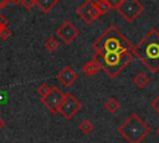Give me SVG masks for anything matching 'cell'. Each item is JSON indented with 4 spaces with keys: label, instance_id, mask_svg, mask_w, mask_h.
Segmentation results:
<instances>
[{
    "label": "cell",
    "instance_id": "obj_8",
    "mask_svg": "<svg viewBox=\"0 0 159 143\" xmlns=\"http://www.w3.org/2000/svg\"><path fill=\"white\" fill-rule=\"evenodd\" d=\"M65 95H66V93H63L60 88L52 86L51 90H50V92H48L46 96L41 97L40 101H41V103H42L51 113H58V107H60L61 102L63 101Z\"/></svg>",
    "mask_w": 159,
    "mask_h": 143
},
{
    "label": "cell",
    "instance_id": "obj_6",
    "mask_svg": "<svg viewBox=\"0 0 159 143\" xmlns=\"http://www.w3.org/2000/svg\"><path fill=\"white\" fill-rule=\"evenodd\" d=\"M76 15L87 25L93 24L103 12L98 7V5L93 0H84L77 9H76Z\"/></svg>",
    "mask_w": 159,
    "mask_h": 143
},
{
    "label": "cell",
    "instance_id": "obj_16",
    "mask_svg": "<svg viewBox=\"0 0 159 143\" xmlns=\"http://www.w3.org/2000/svg\"><path fill=\"white\" fill-rule=\"evenodd\" d=\"M93 124L91 123V121L89 119H83V121H81V123L78 124V129H80V132L82 133V134H89L92 131H93Z\"/></svg>",
    "mask_w": 159,
    "mask_h": 143
},
{
    "label": "cell",
    "instance_id": "obj_23",
    "mask_svg": "<svg viewBox=\"0 0 159 143\" xmlns=\"http://www.w3.org/2000/svg\"><path fill=\"white\" fill-rule=\"evenodd\" d=\"M9 2H10V0H0V9H4Z\"/></svg>",
    "mask_w": 159,
    "mask_h": 143
},
{
    "label": "cell",
    "instance_id": "obj_3",
    "mask_svg": "<svg viewBox=\"0 0 159 143\" xmlns=\"http://www.w3.org/2000/svg\"><path fill=\"white\" fill-rule=\"evenodd\" d=\"M150 126L137 113H130L123 123L117 127V132L128 143H142L150 133Z\"/></svg>",
    "mask_w": 159,
    "mask_h": 143
},
{
    "label": "cell",
    "instance_id": "obj_12",
    "mask_svg": "<svg viewBox=\"0 0 159 143\" xmlns=\"http://www.w3.org/2000/svg\"><path fill=\"white\" fill-rule=\"evenodd\" d=\"M149 81H150V78H149L144 72H142V71L137 72L135 76H133V78H132V83H133L138 90L145 88V87L149 85Z\"/></svg>",
    "mask_w": 159,
    "mask_h": 143
},
{
    "label": "cell",
    "instance_id": "obj_10",
    "mask_svg": "<svg viewBox=\"0 0 159 143\" xmlns=\"http://www.w3.org/2000/svg\"><path fill=\"white\" fill-rule=\"evenodd\" d=\"M56 78H57V81H58L62 86H65V87H71V86H73L75 82L77 81L78 75H77V72H76L71 66H65V67H62V68L57 72Z\"/></svg>",
    "mask_w": 159,
    "mask_h": 143
},
{
    "label": "cell",
    "instance_id": "obj_18",
    "mask_svg": "<svg viewBox=\"0 0 159 143\" xmlns=\"http://www.w3.org/2000/svg\"><path fill=\"white\" fill-rule=\"evenodd\" d=\"M10 36H11V30L7 26H4V27L0 29V40L6 41V40L10 39Z\"/></svg>",
    "mask_w": 159,
    "mask_h": 143
},
{
    "label": "cell",
    "instance_id": "obj_7",
    "mask_svg": "<svg viewBox=\"0 0 159 143\" xmlns=\"http://www.w3.org/2000/svg\"><path fill=\"white\" fill-rule=\"evenodd\" d=\"M80 109H81V102L78 101V98L75 97V95L72 93H66L63 101L58 107V113L65 119H71L80 112Z\"/></svg>",
    "mask_w": 159,
    "mask_h": 143
},
{
    "label": "cell",
    "instance_id": "obj_24",
    "mask_svg": "<svg viewBox=\"0 0 159 143\" xmlns=\"http://www.w3.org/2000/svg\"><path fill=\"white\" fill-rule=\"evenodd\" d=\"M4 127H5V121H4V118L0 116V131H1Z\"/></svg>",
    "mask_w": 159,
    "mask_h": 143
},
{
    "label": "cell",
    "instance_id": "obj_20",
    "mask_svg": "<svg viewBox=\"0 0 159 143\" xmlns=\"http://www.w3.org/2000/svg\"><path fill=\"white\" fill-rule=\"evenodd\" d=\"M150 107H152L157 113H159V96H155V97L150 101Z\"/></svg>",
    "mask_w": 159,
    "mask_h": 143
},
{
    "label": "cell",
    "instance_id": "obj_11",
    "mask_svg": "<svg viewBox=\"0 0 159 143\" xmlns=\"http://www.w3.org/2000/svg\"><path fill=\"white\" fill-rule=\"evenodd\" d=\"M99 71H102L101 63L96 57H92V60H89L88 62H86L82 66V72L86 76H94L96 73H98Z\"/></svg>",
    "mask_w": 159,
    "mask_h": 143
},
{
    "label": "cell",
    "instance_id": "obj_13",
    "mask_svg": "<svg viewBox=\"0 0 159 143\" xmlns=\"http://www.w3.org/2000/svg\"><path fill=\"white\" fill-rule=\"evenodd\" d=\"M58 2L60 0H36V6L41 12L50 14Z\"/></svg>",
    "mask_w": 159,
    "mask_h": 143
},
{
    "label": "cell",
    "instance_id": "obj_1",
    "mask_svg": "<svg viewBox=\"0 0 159 143\" xmlns=\"http://www.w3.org/2000/svg\"><path fill=\"white\" fill-rule=\"evenodd\" d=\"M132 55L152 73L159 72V31L155 27L148 30V32L135 44L132 50Z\"/></svg>",
    "mask_w": 159,
    "mask_h": 143
},
{
    "label": "cell",
    "instance_id": "obj_27",
    "mask_svg": "<svg viewBox=\"0 0 159 143\" xmlns=\"http://www.w3.org/2000/svg\"><path fill=\"white\" fill-rule=\"evenodd\" d=\"M157 134H158V137H159V126H158V128H157Z\"/></svg>",
    "mask_w": 159,
    "mask_h": 143
},
{
    "label": "cell",
    "instance_id": "obj_21",
    "mask_svg": "<svg viewBox=\"0 0 159 143\" xmlns=\"http://www.w3.org/2000/svg\"><path fill=\"white\" fill-rule=\"evenodd\" d=\"M107 2L109 4L111 9L117 10V7H118V6H119V4L122 2V0H107Z\"/></svg>",
    "mask_w": 159,
    "mask_h": 143
},
{
    "label": "cell",
    "instance_id": "obj_2",
    "mask_svg": "<svg viewBox=\"0 0 159 143\" xmlns=\"http://www.w3.org/2000/svg\"><path fill=\"white\" fill-rule=\"evenodd\" d=\"M133 45L114 25H109L93 42L92 48L94 53L99 52H127L130 51Z\"/></svg>",
    "mask_w": 159,
    "mask_h": 143
},
{
    "label": "cell",
    "instance_id": "obj_19",
    "mask_svg": "<svg viewBox=\"0 0 159 143\" xmlns=\"http://www.w3.org/2000/svg\"><path fill=\"white\" fill-rule=\"evenodd\" d=\"M21 6H22L25 10L30 11V10H31L34 6H36V0H22Z\"/></svg>",
    "mask_w": 159,
    "mask_h": 143
},
{
    "label": "cell",
    "instance_id": "obj_17",
    "mask_svg": "<svg viewBox=\"0 0 159 143\" xmlns=\"http://www.w3.org/2000/svg\"><path fill=\"white\" fill-rule=\"evenodd\" d=\"M51 87H52V86H48L47 83H42V85H40V86L36 88V92H37V95H39L40 97H43V96H46V95L50 92Z\"/></svg>",
    "mask_w": 159,
    "mask_h": 143
},
{
    "label": "cell",
    "instance_id": "obj_26",
    "mask_svg": "<svg viewBox=\"0 0 159 143\" xmlns=\"http://www.w3.org/2000/svg\"><path fill=\"white\" fill-rule=\"evenodd\" d=\"M10 2H12L14 5H21L22 0H10Z\"/></svg>",
    "mask_w": 159,
    "mask_h": 143
},
{
    "label": "cell",
    "instance_id": "obj_15",
    "mask_svg": "<svg viewBox=\"0 0 159 143\" xmlns=\"http://www.w3.org/2000/svg\"><path fill=\"white\" fill-rule=\"evenodd\" d=\"M43 47L48 51V52H56L57 50H58V47H60V44H58V41L55 39V37H52V36H50V37H47L46 39V41L43 42Z\"/></svg>",
    "mask_w": 159,
    "mask_h": 143
},
{
    "label": "cell",
    "instance_id": "obj_14",
    "mask_svg": "<svg viewBox=\"0 0 159 143\" xmlns=\"http://www.w3.org/2000/svg\"><path fill=\"white\" fill-rule=\"evenodd\" d=\"M119 107H120V104H119V102L117 101L116 97H109V98L104 102V108H106L109 113H116V112L119 109Z\"/></svg>",
    "mask_w": 159,
    "mask_h": 143
},
{
    "label": "cell",
    "instance_id": "obj_9",
    "mask_svg": "<svg viewBox=\"0 0 159 143\" xmlns=\"http://www.w3.org/2000/svg\"><path fill=\"white\" fill-rule=\"evenodd\" d=\"M56 36L61 39V41L66 45L72 44L78 36H80V29H77L71 21L65 20L57 29H56Z\"/></svg>",
    "mask_w": 159,
    "mask_h": 143
},
{
    "label": "cell",
    "instance_id": "obj_5",
    "mask_svg": "<svg viewBox=\"0 0 159 143\" xmlns=\"http://www.w3.org/2000/svg\"><path fill=\"white\" fill-rule=\"evenodd\" d=\"M144 11V6L139 0H122L117 7V12L124 19V21L134 22Z\"/></svg>",
    "mask_w": 159,
    "mask_h": 143
},
{
    "label": "cell",
    "instance_id": "obj_4",
    "mask_svg": "<svg viewBox=\"0 0 159 143\" xmlns=\"http://www.w3.org/2000/svg\"><path fill=\"white\" fill-rule=\"evenodd\" d=\"M96 57L102 67V71L111 78L117 77L133 60V55L130 51L127 52H99L94 53Z\"/></svg>",
    "mask_w": 159,
    "mask_h": 143
},
{
    "label": "cell",
    "instance_id": "obj_25",
    "mask_svg": "<svg viewBox=\"0 0 159 143\" xmlns=\"http://www.w3.org/2000/svg\"><path fill=\"white\" fill-rule=\"evenodd\" d=\"M97 5H102V4H107V0H93Z\"/></svg>",
    "mask_w": 159,
    "mask_h": 143
},
{
    "label": "cell",
    "instance_id": "obj_22",
    "mask_svg": "<svg viewBox=\"0 0 159 143\" xmlns=\"http://www.w3.org/2000/svg\"><path fill=\"white\" fill-rule=\"evenodd\" d=\"M7 24H9L7 19H6L2 14H0V29H1V27H4V26H7Z\"/></svg>",
    "mask_w": 159,
    "mask_h": 143
}]
</instances>
